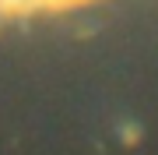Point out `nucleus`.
Segmentation results:
<instances>
[{"label": "nucleus", "mask_w": 158, "mask_h": 155, "mask_svg": "<svg viewBox=\"0 0 158 155\" xmlns=\"http://www.w3.org/2000/svg\"><path fill=\"white\" fill-rule=\"evenodd\" d=\"M102 0H0V18H49L95 7Z\"/></svg>", "instance_id": "nucleus-1"}]
</instances>
